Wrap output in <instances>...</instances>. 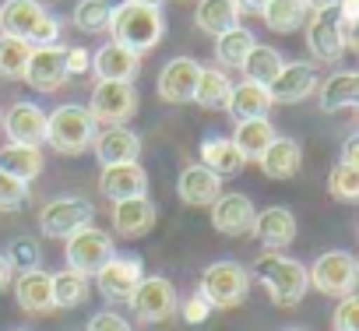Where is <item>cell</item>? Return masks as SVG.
Wrapping results in <instances>:
<instances>
[{
	"label": "cell",
	"mask_w": 359,
	"mask_h": 331,
	"mask_svg": "<svg viewBox=\"0 0 359 331\" xmlns=\"http://www.w3.org/2000/svg\"><path fill=\"white\" fill-rule=\"evenodd\" d=\"M250 278H257L268 292V299L275 306H296L306 289H310V275L299 261L285 257L282 250H264L257 254V261L250 264Z\"/></svg>",
	"instance_id": "obj_1"
},
{
	"label": "cell",
	"mask_w": 359,
	"mask_h": 331,
	"mask_svg": "<svg viewBox=\"0 0 359 331\" xmlns=\"http://www.w3.org/2000/svg\"><path fill=\"white\" fill-rule=\"evenodd\" d=\"M116 46H127L130 53H148L162 43L165 36V18H162V8H148V4H123L113 8V18H109V29Z\"/></svg>",
	"instance_id": "obj_2"
},
{
	"label": "cell",
	"mask_w": 359,
	"mask_h": 331,
	"mask_svg": "<svg viewBox=\"0 0 359 331\" xmlns=\"http://www.w3.org/2000/svg\"><path fill=\"white\" fill-rule=\"evenodd\" d=\"M99 123L92 120L88 106L67 102L57 106L53 113H46V144L60 155H85L95 141Z\"/></svg>",
	"instance_id": "obj_3"
},
{
	"label": "cell",
	"mask_w": 359,
	"mask_h": 331,
	"mask_svg": "<svg viewBox=\"0 0 359 331\" xmlns=\"http://www.w3.org/2000/svg\"><path fill=\"white\" fill-rule=\"evenodd\" d=\"M250 271L240 264V261H212L205 271H201V282H198V296L212 306V310H233V306H243L247 296H250Z\"/></svg>",
	"instance_id": "obj_4"
},
{
	"label": "cell",
	"mask_w": 359,
	"mask_h": 331,
	"mask_svg": "<svg viewBox=\"0 0 359 331\" xmlns=\"http://www.w3.org/2000/svg\"><path fill=\"white\" fill-rule=\"evenodd\" d=\"M310 285L324 296H348L359 285V261L348 250H327L313 261V268H306Z\"/></svg>",
	"instance_id": "obj_5"
},
{
	"label": "cell",
	"mask_w": 359,
	"mask_h": 331,
	"mask_svg": "<svg viewBox=\"0 0 359 331\" xmlns=\"http://www.w3.org/2000/svg\"><path fill=\"white\" fill-rule=\"evenodd\" d=\"M137 88L134 81H99L92 88V99H88V113L99 127H116V123H127L134 113H137Z\"/></svg>",
	"instance_id": "obj_6"
},
{
	"label": "cell",
	"mask_w": 359,
	"mask_h": 331,
	"mask_svg": "<svg viewBox=\"0 0 359 331\" xmlns=\"http://www.w3.org/2000/svg\"><path fill=\"white\" fill-rule=\"evenodd\" d=\"M92 219H95V205L88 198H53L39 212V229L50 240H67L78 229L92 226Z\"/></svg>",
	"instance_id": "obj_7"
},
{
	"label": "cell",
	"mask_w": 359,
	"mask_h": 331,
	"mask_svg": "<svg viewBox=\"0 0 359 331\" xmlns=\"http://www.w3.org/2000/svg\"><path fill=\"white\" fill-rule=\"evenodd\" d=\"M113 254H116L113 236L102 233V229H95V226H85V229H78L74 236L64 240L67 268H71V271H81V275H88V278H92Z\"/></svg>",
	"instance_id": "obj_8"
},
{
	"label": "cell",
	"mask_w": 359,
	"mask_h": 331,
	"mask_svg": "<svg viewBox=\"0 0 359 331\" xmlns=\"http://www.w3.org/2000/svg\"><path fill=\"white\" fill-rule=\"evenodd\" d=\"M127 303H130V310H134V317H137L141 324H162V320H169V317L176 313L180 296H176V289H172L169 278H162V275H144Z\"/></svg>",
	"instance_id": "obj_9"
},
{
	"label": "cell",
	"mask_w": 359,
	"mask_h": 331,
	"mask_svg": "<svg viewBox=\"0 0 359 331\" xmlns=\"http://www.w3.org/2000/svg\"><path fill=\"white\" fill-rule=\"evenodd\" d=\"M92 278L99 282L102 299H109V303H127V299L134 296L137 282L144 278V261H141L137 254H123V257L113 254Z\"/></svg>",
	"instance_id": "obj_10"
},
{
	"label": "cell",
	"mask_w": 359,
	"mask_h": 331,
	"mask_svg": "<svg viewBox=\"0 0 359 331\" xmlns=\"http://www.w3.org/2000/svg\"><path fill=\"white\" fill-rule=\"evenodd\" d=\"M64 43H50V46H32L29 50V60H25V71H22V81L43 95L57 92L67 74H64Z\"/></svg>",
	"instance_id": "obj_11"
},
{
	"label": "cell",
	"mask_w": 359,
	"mask_h": 331,
	"mask_svg": "<svg viewBox=\"0 0 359 331\" xmlns=\"http://www.w3.org/2000/svg\"><path fill=\"white\" fill-rule=\"evenodd\" d=\"M198 74H201V64L194 57H172L162 71H158V99L169 102V106H187L194 99V85H198Z\"/></svg>",
	"instance_id": "obj_12"
},
{
	"label": "cell",
	"mask_w": 359,
	"mask_h": 331,
	"mask_svg": "<svg viewBox=\"0 0 359 331\" xmlns=\"http://www.w3.org/2000/svg\"><path fill=\"white\" fill-rule=\"evenodd\" d=\"M303 32H306V50L313 53L317 64H338V60L345 57V43H341V32H338V22H334V11L306 15Z\"/></svg>",
	"instance_id": "obj_13"
},
{
	"label": "cell",
	"mask_w": 359,
	"mask_h": 331,
	"mask_svg": "<svg viewBox=\"0 0 359 331\" xmlns=\"http://www.w3.org/2000/svg\"><path fill=\"white\" fill-rule=\"evenodd\" d=\"M212 229L222 233V236H250V226H254V201L247 194H219L212 205Z\"/></svg>",
	"instance_id": "obj_14"
},
{
	"label": "cell",
	"mask_w": 359,
	"mask_h": 331,
	"mask_svg": "<svg viewBox=\"0 0 359 331\" xmlns=\"http://www.w3.org/2000/svg\"><path fill=\"white\" fill-rule=\"evenodd\" d=\"M0 127L15 144H32V148L46 144V109L36 102H15L0 116Z\"/></svg>",
	"instance_id": "obj_15"
},
{
	"label": "cell",
	"mask_w": 359,
	"mask_h": 331,
	"mask_svg": "<svg viewBox=\"0 0 359 331\" xmlns=\"http://www.w3.org/2000/svg\"><path fill=\"white\" fill-rule=\"evenodd\" d=\"M250 236L264 247V250H285L296 240V215L285 205H268L254 215Z\"/></svg>",
	"instance_id": "obj_16"
},
{
	"label": "cell",
	"mask_w": 359,
	"mask_h": 331,
	"mask_svg": "<svg viewBox=\"0 0 359 331\" xmlns=\"http://www.w3.org/2000/svg\"><path fill=\"white\" fill-rule=\"evenodd\" d=\"M99 194H106L109 201L144 198L148 194V173H144V166H137V162L102 166V173H99Z\"/></svg>",
	"instance_id": "obj_17"
},
{
	"label": "cell",
	"mask_w": 359,
	"mask_h": 331,
	"mask_svg": "<svg viewBox=\"0 0 359 331\" xmlns=\"http://www.w3.org/2000/svg\"><path fill=\"white\" fill-rule=\"evenodd\" d=\"M95 158L99 166H116V162H137L141 158V134L130 130L127 123H116V127H102L95 130Z\"/></svg>",
	"instance_id": "obj_18"
},
{
	"label": "cell",
	"mask_w": 359,
	"mask_h": 331,
	"mask_svg": "<svg viewBox=\"0 0 359 331\" xmlns=\"http://www.w3.org/2000/svg\"><path fill=\"white\" fill-rule=\"evenodd\" d=\"M317 92V74L310 64L303 60H292V64H282V71L275 74V81L268 85V95L271 102L278 106H292V102H303L306 95Z\"/></svg>",
	"instance_id": "obj_19"
},
{
	"label": "cell",
	"mask_w": 359,
	"mask_h": 331,
	"mask_svg": "<svg viewBox=\"0 0 359 331\" xmlns=\"http://www.w3.org/2000/svg\"><path fill=\"white\" fill-rule=\"evenodd\" d=\"M99 81H134L141 74V57L130 53L127 46L106 43L99 50H92V67H88Z\"/></svg>",
	"instance_id": "obj_20"
},
{
	"label": "cell",
	"mask_w": 359,
	"mask_h": 331,
	"mask_svg": "<svg viewBox=\"0 0 359 331\" xmlns=\"http://www.w3.org/2000/svg\"><path fill=\"white\" fill-rule=\"evenodd\" d=\"M113 229L127 240H137V236H148L155 229V205L148 198H127V201H113Z\"/></svg>",
	"instance_id": "obj_21"
},
{
	"label": "cell",
	"mask_w": 359,
	"mask_h": 331,
	"mask_svg": "<svg viewBox=\"0 0 359 331\" xmlns=\"http://www.w3.org/2000/svg\"><path fill=\"white\" fill-rule=\"evenodd\" d=\"M176 194H180V201L191 205V208H208L222 194V180L198 162V166H187V170L176 177Z\"/></svg>",
	"instance_id": "obj_22"
},
{
	"label": "cell",
	"mask_w": 359,
	"mask_h": 331,
	"mask_svg": "<svg viewBox=\"0 0 359 331\" xmlns=\"http://www.w3.org/2000/svg\"><path fill=\"white\" fill-rule=\"evenodd\" d=\"M257 166H261V173L268 180H292L299 173V166H303V148L292 137H275L264 148V155L257 158Z\"/></svg>",
	"instance_id": "obj_23"
},
{
	"label": "cell",
	"mask_w": 359,
	"mask_h": 331,
	"mask_svg": "<svg viewBox=\"0 0 359 331\" xmlns=\"http://www.w3.org/2000/svg\"><path fill=\"white\" fill-rule=\"evenodd\" d=\"M317 102L324 113L359 106V71H334L331 78L317 81Z\"/></svg>",
	"instance_id": "obj_24"
},
{
	"label": "cell",
	"mask_w": 359,
	"mask_h": 331,
	"mask_svg": "<svg viewBox=\"0 0 359 331\" xmlns=\"http://www.w3.org/2000/svg\"><path fill=\"white\" fill-rule=\"evenodd\" d=\"M15 282V299L25 313H46L53 310V278L50 271L36 268V271H22Z\"/></svg>",
	"instance_id": "obj_25"
},
{
	"label": "cell",
	"mask_w": 359,
	"mask_h": 331,
	"mask_svg": "<svg viewBox=\"0 0 359 331\" xmlns=\"http://www.w3.org/2000/svg\"><path fill=\"white\" fill-rule=\"evenodd\" d=\"M271 106H275V102H271L268 88L257 85V81H240V85H233L229 95H226V109H229V116H233L236 123H240V120L268 116Z\"/></svg>",
	"instance_id": "obj_26"
},
{
	"label": "cell",
	"mask_w": 359,
	"mask_h": 331,
	"mask_svg": "<svg viewBox=\"0 0 359 331\" xmlns=\"http://www.w3.org/2000/svg\"><path fill=\"white\" fill-rule=\"evenodd\" d=\"M43 4L39 0H4L0 4V36H11V39H25L32 36V29L43 18Z\"/></svg>",
	"instance_id": "obj_27"
},
{
	"label": "cell",
	"mask_w": 359,
	"mask_h": 331,
	"mask_svg": "<svg viewBox=\"0 0 359 331\" xmlns=\"http://www.w3.org/2000/svg\"><path fill=\"white\" fill-rule=\"evenodd\" d=\"M275 137H278V134H275L271 120H268V116H257V120H240L229 141H233V148L240 151L243 162H257Z\"/></svg>",
	"instance_id": "obj_28"
},
{
	"label": "cell",
	"mask_w": 359,
	"mask_h": 331,
	"mask_svg": "<svg viewBox=\"0 0 359 331\" xmlns=\"http://www.w3.org/2000/svg\"><path fill=\"white\" fill-rule=\"evenodd\" d=\"M43 148H32V144H15L8 141L4 148H0V170H4L8 177L22 180V184H32L39 173H43Z\"/></svg>",
	"instance_id": "obj_29"
},
{
	"label": "cell",
	"mask_w": 359,
	"mask_h": 331,
	"mask_svg": "<svg viewBox=\"0 0 359 331\" xmlns=\"http://www.w3.org/2000/svg\"><path fill=\"white\" fill-rule=\"evenodd\" d=\"M198 158H201L205 170H212L219 180H229V177H236L243 170V158H240V151L233 148L229 137H208V141H201Z\"/></svg>",
	"instance_id": "obj_30"
},
{
	"label": "cell",
	"mask_w": 359,
	"mask_h": 331,
	"mask_svg": "<svg viewBox=\"0 0 359 331\" xmlns=\"http://www.w3.org/2000/svg\"><path fill=\"white\" fill-rule=\"evenodd\" d=\"M194 25L205 32V36H222L229 29L240 25V11L233 0H198V8H194Z\"/></svg>",
	"instance_id": "obj_31"
},
{
	"label": "cell",
	"mask_w": 359,
	"mask_h": 331,
	"mask_svg": "<svg viewBox=\"0 0 359 331\" xmlns=\"http://www.w3.org/2000/svg\"><path fill=\"white\" fill-rule=\"evenodd\" d=\"M254 32L250 29H243V25H236V29H229V32H222V36H215V67H222V71H240L243 67V60H247V53L254 50Z\"/></svg>",
	"instance_id": "obj_32"
},
{
	"label": "cell",
	"mask_w": 359,
	"mask_h": 331,
	"mask_svg": "<svg viewBox=\"0 0 359 331\" xmlns=\"http://www.w3.org/2000/svg\"><path fill=\"white\" fill-rule=\"evenodd\" d=\"M229 88H233V81H229V74L222 67H205L201 64V74H198V85H194V99L191 102H198L201 109H219V106H226Z\"/></svg>",
	"instance_id": "obj_33"
},
{
	"label": "cell",
	"mask_w": 359,
	"mask_h": 331,
	"mask_svg": "<svg viewBox=\"0 0 359 331\" xmlns=\"http://www.w3.org/2000/svg\"><path fill=\"white\" fill-rule=\"evenodd\" d=\"M50 278H53V306L71 310V306H85L88 303V292H92L88 289V275L64 268V271H50Z\"/></svg>",
	"instance_id": "obj_34"
},
{
	"label": "cell",
	"mask_w": 359,
	"mask_h": 331,
	"mask_svg": "<svg viewBox=\"0 0 359 331\" xmlns=\"http://www.w3.org/2000/svg\"><path fill=\"white\" fill-rule=\"evenodd\" d=\"M306 15H310V11L303 8V0H268V8L261 11L264 25H268L271 32H282V36L299 32L303 22H306Z\"/></svg>",
	"instance_id": "obj_35"
},
{
	"label": "cell",
	"mask_w": 359,
	"mask_h": 331,
	"mask_svg": "<svg viewBox=\"0 0 359 331\" xmlns=\"http://www.w3.org/2000/svg\"><path fill=\"white\" fill-rule=\"evenodd\" d=\"M282 53L275 50V46H261V43H254V50L247 53V60H243V74H247V81H257V85H271L275 81V74L282 71Z\"/></svg>",
	"instance_id": "obj_36"
},
{
	"label": "cell",
	"mask_w": 359,
	"mask_h": 331,
	"mask_svg": "<svg viewBox=\"0 0 359 331\" xmlns=\"http://www.w3.org/2000/svg\"><path fill=\"white\" fill-rule=\"evenodd\" d=\"M113 0H78V8H74V25L88 36L95 32H106L109 29V18H113Z\"/></svg>",
	"instance_id": "obj_37"
},
{
	"label": "cell",
	"mask_w": 359,
	"mask_h": 331,
	"mask_svg": "<svg viewBox=\"0 0 359 331\" xmlns=\"http://www.w3.org/2000/svg\"><path fill=\"white\" fill-rule=\"evenodd\" d=\"M327 194H331L334 201H341V205L359 201V166L338 162L334 170H331V177H327Z\"/></svg>",
	"instance_id": "obj_38"
},
{
	"label": "cell",
	"mask_w": 359,
	"mask_h": 331,
	"mask_svg": "<svg viewBox=\"0 0 359 331\" xmlns=\"http://www.w3.org/2000/svg\"><path fill=\"white\" fill-rule=\"evenodd\" d=\"M29 43L25 39H11V36H0V78H22L25 71V60H29Z\"/></svg>",
	"instance_id": "obj_39"
},
{
	"label": "cell",
	"mask_w": 359,
	"mask_h": 331,
	"mask_svg": "<svg viewBox=\"0 0 359 331\" xmlns=\"http://www.w3.org/2000/svg\"><path fill=\"white\" fill-rule=\"evenodd\" d=\"M4 257H8V264H11L15 275L43 268V250H39V243H36L32 236H18V240H11V247H8Z\"/></svg>",
	"instance_id": "obj_40"
},
{
	"label": "cell",
	"mask_w": 359,
	"mask_h": 331,
	"mask_svg": "<svg viewBox=\"0 0 359 331\" xmlns=\"http://www.w3.org/2000/svg\"><path fill=\"white\" fill-rule=\"evenodd\" d=\"M29 205V184L8 177L4 170H0V212H22Z\"/></svg>",
	"instance_id": "obj_41"
},
{
	"label": "cell",
	"mask_w": 359,
	"mask_h": 331,
	"mask_svg": "<svg viewBox=\"0 0 359 331\" xmlns=\"http://www.w3.org/2000/svg\"><path fill=\"white\" fill-rule=\"evenodd\" d=\"M331 327L334 331H359V296L355 292L341 296V303L331 313Z\"/></svg>",
	"instance_id": "obj_42"
},
{
	"label": "cell",
	"mask_w": 359,
	"mask_h": 331,
	"mask_svg": "<svg viewBox=\"0 0 359 331\" xmlns=\"http://www.w3.org/2000/svg\"><path fill=\"white\" fill-rule=\"evenodd\" d=\"M88 67H92V50H85V46L64 50V74L67 78H81V74H88Z\"/></svg>",
	"instance_id": "obj_43"
},
{
	"label": "cell",
	"mask_w": 359,
	"mask_h": 331,
	"mask_svg": "<svg viewBox=\"0 0 359 331\" xmlns=\"http://www.w3.org/2000/svg\"><path fill=\"white\" fill-rule=\"evenodd\" d=\"M50 43H60V22L53 15H43L29 36V46H50Z\"/></svg>",
	"instance_id": "obj_44"
},
{
	"label": "cell",
	"mask_w": 359,
	"mask_h": 331,
	"mask_svg": "<svg viewBox=\"0 0 359 331\" xmlns=\"http://www.w3.org/2000/svg\"><path fill=\"white\" fill-rule=\"evenodd\" d=\"M176 313L184 317L187 324H205V320L212 317V306H208V303H205V299H201V296L194 292V296H187L184 303L176 306Z\"/></svg>",
	"instance_id": "obj_45"
},
{
	"label": "cell",
	"mask_w": 359,
	"mask_h": 331,
	"mask_svg": "<svg viewBox=\"0 0 359 331\" xmlns=\"http://www.w3.org/2000/svg\"><path fill=\"white\" fill-rule=\"evenodd\" d=\"M85 331H130V324L116 310H99V313H92V320H88Z\"/></svg>",
	"instance_id": "obj_46"
},
{
	"label": "cell",
	"mask_w": 359,
	"mask_h": 331,
	"mask_svg": "<svg viewBox=\"0 0 359 331\" xmlns=\"http://www.w3.org/2000/svg\"><path fill=\"white\" fill-rule=\"evenodd\" d=\"M341 162L345 166H359V134H348L341 144Z\"/></svg>",
	"instance_id": "obj_47"
},
{
	"label": "cell",
	"mask_w": 359,
	"mask_h": 331,
	"mask_svg": "<svg viewBox=\"0 0 359 331\" xmlns=\"http://www.w3.org/2000/svg\"><path fill=\"white\" fill-rule=\"evenodd\" d=\"M240 15H261L268 8V0H233Z\"/></svg>",
	"instance_id": "obj_48"
},
{
	"label": "cell",
	"mask_w": 359,
	"mask_h": 331,
	"mask_svg": "<svg viewBox=\"0 0 359 331\" xmlns=\"http://www.w3.org/2000/svg\"><path fill=\"white\" fill-rule=\"evenodd\" d=\"M334 4H338V0H303V8H306L310 15H320V11H334Z\"/></svg>",
	"instance_id": "obj_49"
},
{
	"label": "cell",
	"mask_w": 359,
	"mask_h": 331,
	"mask_svg": "<svg viewBox=\"0 0 359 331\" xmlns=\"http://www.w3.org/2000/svg\"><path fill=\"white\" fill-rule=\"evenodd\" d=\"M11 278H15V271H11V264H8V257L0 254V292H4L8 285H11Z\"/></svg>",
	"instance_id": "obj_50"
},
{
	"label": "cell",
	"mask_w": 359,
	"mask_h": 331,
	"mask_svg": "<svg viewBox=\"0 0 359 331\" xmlns=\"http://www.w3.org/2000/svg\"><path fill=\"white\" fill-rule=\"evenodd\" d=\"M130 4H148V8H162L165 0H130Z\"/></svg>",
	"instance_id": "obj_51"
},
{
	"label": "cell",
	"mask_w": 359,
	"mask_h": 331,
	"mask_svg": "<svg viewBox=\"0 0 359 331\" xmlns=\"http://www.w3.org/2000/svg\"><path fill=\"white\" fill-rule=\"evenodd\" d=\"M285 331H303V327H285Z\"/></svg>",
	"instance_id": "obj_52"
},
{
	"label": "cell",
	"mask_w": 359,
	"mask_h": 331,
	"mask_svg": "<svg viewBox=\"0 0 359 331\" xmlns=\"http://www.w3.org/2000/svg\"><path fill=\"white\" fill-rule=\"evenodd\" d=\"M0 116H4V113H0Z\"/></svg>",
	"instance_id": "obj_53"
}]
</instances>
